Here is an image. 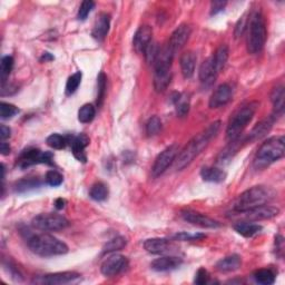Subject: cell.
Masks as SVG:
<instances>
[{
    "mask_svg": "<svg viewBox=\"0 0 285 285\" xmlns=\"http://www.w3.org/2000/svg\"><path fill=\"white\" fill-rule=\"evenodd\" d=\"M46 142H47V145L49 147L54 149H63L65 148L66 145L68 144L67 138L59 134H51Z\"/></svg>",
    "mask_w": 285,
    "mask_h": 285,
    "instance_id": "cell-39",
    "label": "cell"
},
{
    "mask_svg": "<svg viewBox=\"0 0 285 285\" xmlns=\"http://www.w3.org/2000/svg\"><path fill=\"white\" fill-rule=\"evenodd\" d=\"M65 205H66V201L64 198H57L55 201V207L57 210H63L65 207Z\"/></svg>",
    "mask_w": 285,
    "mask_h": 285,
    "instance_id": "cell-50",
    "label": "cell"
},
{
    "mask_svg": "<svg viewBox=\"0 0 285 285\" xmlns=\"http://www.w3.org/2000/svg\"><path fill=\"white\" fill-rule=\"evenodd\" d=\"M208 280H210V274H208V272L201 268V269H198V271L196 272V274H195V280L194 282L198 285H204V284H206L208 283Z\"/></svg>",
    "mask_w": 285,
    "mask_h": 285,
    "instance_id": "cell-46",
    "label": "cell"
},
{
    "mask_svg": "<svg viewBox=\"0 0 285 285\" xmlns=\"http://www.w3.org/2000/svg\"><path fill=\"white\" fill-rule=\"evenodd\" d=\"M95 8V3L91 2V0H85L82 3L81 7H79L77 18L79 21H85L86 18L88 17V15L91 12V10Z\"/></svg>",
    "mask_w": 285,
    "mask_h": 285,
    "instance_id": "cell-43",
    "label": "cell"
},
{
    "mask_svg": "<svg viewBox=\"0 0 285 285\" xmlns=\"http://www.w3.org/2000/svg\"><path fill=\"white\" fill-rule=\"evenodd\" d=\"M241 265H242L241 256L233 254L218 261L216 264V269L217 271L222 272V273H231V272L237 271L241 268Z\"/></svg>",
    "mask_w": 285,
    "mask_h": 285,
    "instance_id": "cell-23",
    "label": "cell"
},
{
    "mask_svg": "<svg viewBox=\"0 0 285 285\" xmlns=\"http://www.w3.org/2000/svg\"><path fill=\"white\" fill-rule=\"evenodd\" d=\"M160 49L161 48L158 47V45L156 43L151 42L148 45V47L146 48V50H145V52H144V55L146 56V59H147L148 63H154L155 62V59L158 55V51H160Z\"/></svg>",
    "mask_w": 285,
    "mask_h": 285,
    "instance_id": "cell-44",
    "label": "cell"
},
{
    "mask_svg": "<svg viewBox=\"0 0 285 285\" xmlns=\"http://www.w3.org/2000/svg\"><path fill=\"white\" fill-rule=\"evenodd\" d=\"M178 153H180V149H178L177 144H173L165 148L162 153L156 157L153 167H151V175H153V177L156 178L161 176L164 172L173 164Z\"/></svg>",
    "mask_w": 285,
    "mask_h": 285,
    "instance_id": "cell-10",
    "label": "cell"
},
{
    "mask_svg": "<svg viewBox=\"0 0 285 285\" xmlns=\"http://www.w3.org/2000/svg\"><path fill=\"white\" fill-rule=\"evenodd\" d=\"M218 72L216 71L213 57H210L202 63L200 71H198V76H200V81L204 86H211L215 82L216 76Z\"/></svg>",
    "mask_w": 285,
    "mask_h": 285,
    "instance_id": "cell-20",
    "label": "cell"
},
{
    "mask_svg": "<svg viewBox=\"0 0 285 285\" xmlns=\"http://www.w3.org/2000/svg\"><path fill=\"white\" fill-rule=\"evenodd\" d=\"M68 144H70L72 154H74L77 161L86 163L87 162V155L85 153V148L89 145V138L87 135L81 134L78 136H71L67 138Z\"/></svg>",
    "mask_w": 285,
    "mask_h": 285,
    "instance_id": "cell-17",
    "label": "cell"
},
{
    "mask_svg": "<svg viewBox=\"0 0 285 285\" xmlns=\"http://www.w3.org/2000/svg\"><path fill=\"white\" fill-rule=\"evenodd\" d=\"M182 217L183 220L186 221L187 223H191L193 225H196V226L204 227V229H216L221 226V224L217 221L213 220V218H211L202 213H198V212H195V211H191V210L184 211L182 212Z\"/></svg>",
    "mask_w": 285,
    "mask_h": 285,
    "instance_id": "cell-14",
    "label": "cell"
},
{
    "mask_svg": "<svg viewBox=\"0 0 285 285\" xmlns=\"http://www.w3.org/2000/svg\"><path fill=\"white\" fill-rule=\"evenodd\" d=\"M28 248L32 253L44 257L64 255L68 252V246L63 241L46 233L30 236L28 238Z\"/></svg>",
    "mask_w": 285,
    "mask_h": 285,
    "instance_id": "cell-3",
    "label": "cell"
},
{
    "mask_svg": "<svg viewBox=\"0 0 285 285\" xmlns=\"http://www.w3.org/2000/svg\"><path fill=\"white\" fill-rule=\"evenodd\" d=\"M109 27H110V17L109 15L103 12V14L98 16L97 21L94 25V28H92L91 35L96 39V41L102 42L104 41L105 37L107 36Z\"/></svg>",
    "mask_w": 285,
    "mask_h": 285,
    "instance_id": "cell-22",
    "label": "cell"
},
{
    "mask_svg": "<svg viewBox=\"0 0 285 285\" xmlns=\"http://www.w3.org/2000/svg\"><path fill=\"white\" fill-rule=\"evenodd\" d=\"M42 182L39 181L37 177H26L24 180H21L16 183L15 191L18 193H24V192H28L30 189H35L41 186Z\"/></svg>",
    "mask_w": 285,
    "mask_h": 285,
    "instance_id": "cell-32",
    "label": "cell"
},
{
    "mask_svg": "<svg viewBox=\"0 0 285 285\" xmlns=\"http://www.w3.org/2000/svg\"><path fill=\"white\" fill-rule=\"evenodd\" d=\"M220 127L221 122H215L211 124L206 129H204L200 134H197L196 136L192 138L186 146L178 153L176 160V168L178 170L186 168L188 165L195 160V157H197L207 147L211 139L217 135Z\"/></svg>",
    "mask_w": 285,
    "mask_h": 285,
    "instance_id": "cell-1",
    "label": "cell"
},
{
    "mask_svg": "<svg viewBox=\"0 0 285 285\" xmlns=\"http://www.w3.org/2000/svg\"><path fill=\"white\" fill-rule=\"evenodd\" d=\"M285 154V138L284 136L271 137L265 141L258 148L254 157L253 166L255 169H264L270 165L282 158Z\"/></svg>",
    "mask_w": 285,
    "mask_h": 285,
    "instance_id": "cell-2",
    "label": "cell"
},
{
    "mask_svg": "<svg viewBox=\"0 0 285 285\" xmlns=\"http://www.w3.org/2000/svg\"><path fill=\"white\" fill-rule=\"evenodd\" d=\"M128 268L127 257L121 254H112L103 262L101 271L105 276H115L121 274Z\"/></svg>",
    "mask_w": 285,
    "mask_h": 285,
    "instance_id": "cell-12",
    "label": "cell"
},
{
    "mask_svg": "<svg viewBox=\"0 0 285 285\" xmlns=\"http://www.w3.org/2000/svg\"><path fill=\"white\" fill-rule=\"evenodd\" d=\"M0 149H2V154L3 155H8L10 153V146L9 144L3 142L2 143V146H0Z\"/></svg>",
    "mask_w": 285,
    "mask_h": 285,
    "instance_id": "cell-49",
    "label": "cell"
},
{
    "mask_svg": "<svg viewBox=\"0 0 285 285\" xmlns=\"http://www.w3.org/2000/svg\"><path fill=\"white\" fill-rule=\"evenodd\" d=\"M274 117H270L264 119L263 122H261L260 124H257L255 127L252 129V131L250 132V135L248 137V142H255L257 139H260L262 137H264L265 135L268 134L270 131V129L272 128V126H273L274 123Z\"/></svg>",
    "mask_w": 285,
    "mask_h": 285,
    "instance_id": "cell-25",
    "label": "cell"
},
{
    "mask_svg": "<svg viewBox=\"0 0 285 285\" xmlns=\"http://www.w3.org/2000/svg\"><path fill=\"white\" fill-rule=\"evenodd\" d=\"M54 59V57H52L49 52H45L43 58H42V61H45V62H47V61H52Z\"/></svg>",
    "mask_w": 285,
    "mask_h": 285,
    "instance_id": "cell-51",
    "label": "cell"
},
{
    "mask_svg": "<svg viewBox=\"0 0 285 285\" xmlns=\"http://www.w3.org/2000/svg\"><path fill=\"white\" fill-rule=\"evenodd\" d=\"M52 160H54V154L50 153V151H42L36 148H31L25 150L21 155L18 160V165L22 168H27L36 164L52 165L54 164Z\"/></svg>",
    "mask_w": 285,
    "mask_h": 285,
    "instance_id": "cell-9",
    "label": "cell"
},
{
    "mask_svg": "<svg viewBox=\"0 0 285 285\" xmlns=\"http://www.w3.org/2000/svg\"><path fill=\"white\" fill-rule=\"evenodd\" d=\"M19 112V108L15 105L2 102L0 103V116L3 119H9Z\"/></svg>",
    "mask_w": 285,
    "mask_h": 285,
    "instance_id": "cell-40",
    "label": "cell"
},
{
    "mask_svg": "<svg viewBox=\"0 0 285 285\" xmlns=\"http://www.w3.org/2000/svg\"><path fill=\"white\" fill-rule=\"evenodd\" d=\"M227 3L222 2V0H215L211 4V15H216L218 12H221L224 10V8L226 7Z\"/></svg>",
    "mask_w": 285,
    "mask_h": 285,
    "instance_id": "cell-47",
    "label": "cell"
},
{
    "mask_svg": "<svg viewBox=\"0 0 285 285\" xmlns=\"http://www.w3.org/2000/svg\"><path fill=\"white\" fill-rule=\"evenodd\" d=\"M284 98L285 92L283 86H277L272 92L271 101L274 106V115L273 116H281L284 111Z\"/></svg>",
    "mask_w": 285,
    "mask_h": 285,
    "instance_id": "cell-28",
    "label": "cell"
},
{
    "mask_svg": "<svg viewBox=\"0 0 285 285\" xmlns=\"http://www.w3.org/2000/svg\"><path fill=\"white\" fill-rule=\"evenodd\" d=\"M82 78H83V74L81 71L75 72L74 75H71L68 78L67 84H66V95L70 96L74 94V92L78 89L79 85H81V83H82Z\"/></svg>",
    "mask_w": 285,
    "mask_h": 285,
    "instance_id": "cell-37",
    "label": "cell"
},
{
    "mask_svg": "<svg viewBox=\"0 0 285 285\" xmlns=\"http://www.w3.org/2000/svg\"><path fill=\"white\" fill-rule=\"evenodd\" d=\"M126 244H127V242H126L125 237L123 236L114 237L104 245L103 253L108 254V253H114V252H117V251H121L126 246Z\"/></svg>",
    "mask_w": 285,
    "mask_h": 285,
    "instance_id": "cell-33",
    "label": "cell"
},
{
    "mask_svg": "<svg viewBox=\"0 0 285 285\" xmlns=\"http://www.w3.org/2000/svg\"><path fill=\"white\" fill-rule=\"evenodd\" d=\"M248 27V50L252 55L258 54L263 50L268 37L267 24L261 11H255L251 15Z\"/></svg>",
    "mask_w": 285,
    "mask_h": 285,
    "instance_id": "cell-6",
    "label": "cell"
},
{
    "mask_svg": "<svg viewBox=\"0 0 285 285\" xmlns=\"http://www.w3.org/2000/svg\"><path fill=\"white\" fill-rule=\"evenodd\" d=\"M174 248L173 242L167 238H149L144 242V249L150 254H165Z\"/></svg>",
    "mask_w": 285,
    "mask_h": 285,
    "instance_id": "cell-19",
    "label": "cell"
},
{
    "mask_svg": "<svg viewBox=\"0 0 285 285\" xmlns=\"http://www.w3.org/2000/svg\"><path fill=\"white\" fill-rule=\"evenodd\" d=\"M96 115V109L94 105L91 104H85L82 106L81 109L78 110V121L83 124L90 123L92 119L95 118Z\"/></svg>",
    "mask_w": 285,
    "mask_h": 285,
    "instance_id": "cell-34",
    "label": "cell"
},
{
    "mask_svg": "<svg viewBox=\"0 0 285 285\" xmlns=\"http://www.w3.org/2000/svg\"><path fill=\"white\" fill-rule=\"evenodd\" d=\"M204 234H188L186 232H182L174 236L175 241H198L201 238H204Z\"/></svg>",
    "mask_w": 285,
    "mask_h": 285,
    "instance_id": "cell-45",
    "label": "cell"
},
{
    "mask_svg": "<svg viewBox=\"0 0 285 285\" xmlns=\"http://www.w3.org/2000/svg\"><path fill=\"white\" fill-rule=\"evenodd\" d=\"M81 274L77 272H58L54 274H47L35 278L34 283L36 284H49V285H62L69 284L78 281L81 278Z\"/></svg>",
    "mask_w": 285,
    "mask_h": 285,
    "instance_id": "cell-13",
    "label": "cell"
},
{
    "mask_svg": "<svg viewBox=\"0 0 285 285\" xmlns=\"http://www.w3.org/2000/svg\"><path fill=\"white\" fill-rule=\"evenodd\" d=\"M280 210L274 206H270V205H262L255 208H252L245 212H241V213H236L238 216H241L243 220L246 222H256L261 220H270L278 215Z\"/></svg>",
    "mask_w": 285,
    "mask_h": 285,
    "instance_id": "cell-11",
    "label": "cell"
},
{
    "mask_svg": "<svg viewBox=\"0 0 285 285\" xmlns=\"http://www.w3.org/2000/svg\"><path fill=\"white\" fill-rule=\"evenodd\" d=\"M151 36H153V29L150 26H141L135 32L134 39H132V46L137 54H144L145 50L151 43Z\"/></svg>",
    "mask_w": 285,
    "mask_h": 285,
    "instance_id": "cell-15",
    "label": "cell"
},
{
    "mask_svg": "<svg viewBox=\"0 0 285 285\" xmlns=\"http://www.w3.org/2000/svg\"><path fill=\"white\" fill-rule=\"evenodd\" d=\"M258 106H260V104L257 102L248 103L243 105L242 107L238 108L234 114L232 115L226 128L227 139H230L231 142L238 139L245 127H246L249 123L252 121V118L254 117Z\"/></svg>",
    "mask_w": 285,
    "mask_h": 285,
    "instance_id": "cell-7",
    "label": "cell"
},
{
    "mask_svg": "<svg viewBox=\"0 0 285 285\" xmlns=\"http://www.w3.org/2000/svg\"><path fill=\"white\" fill-rule=\"evenodd\" d=\"M108 193H109V192H108L107 185L102 183V182H98V183L94 184L91 186V188L89 191V196L94 201L103 202L108 197Z\"/></svg>",
    "mask_w": 285,
    "mask_h": 285,
    "instance_id": "cell-30",
    "label": "cell"
},
{
    "mask_svg": "<svg viewBox=\"0 0 285 285\" xmlns=\"http://www.w3.org/2000/svg\"><path fill=\"white\" fill-rule=\"evenodd\" d=\"M45 181L48 185H50V186L56 187V186H59V185L64 182V177L61 173H59V172L51 169V170H48L47 174H46Z\"/></svg>",
    "mask_w": 285,
    "mask_h": 285,
    "instance_id": "cell-41",
    "label": "cell"
},
{
    "mask_svg": "<svg viewBox=\"0 0 285 285\" xmlns=\"http://www.w3.org/2000/svg\"><path fill=\"white\" fill-rule=\"evenodd\" d=\"M234 230L244 237H252L260 233L262 226L253 222H238L234 225Z\"/></svg>",
    "mask_w": 285,
    "mask_h": 285,
    "instance_id": "cell-26",
    "label": "cell"
},
{
    "mask_svg": "<svg viewBox=\"0 0 285 285\" xmlns=\"http://www.w3.org/2000/svg\"><path fill=\"white\" fill-rule=\"evenodd\" d=\"M227 59H229V47L226 45H222L218 47L215 55L213 56V61L217 72H220L225 67Z\"/></svg>",
    "mask_w": 285,
    "mask_h": 285,
    "instance_id": "cell-31",
    "label": "cell"
},
{
    "mask_svg": "<svg viewBox=\"0 0 285 285\" xmlns=\"http://www.w3.org/2000/svg\"><path fill=\"white\" fill-rule=\"evenodd\" d=\"M174 52L168 47V45L164 46L158 51V55L154 64V88L157 92H163L166 90L172 81V62L174 58Z\"/></svg>",
    "mask_w": 285,
    "mask_h": 285,
    "instance_id": "cell-4",
    "label": "cell"
},
{
    "mask_svg": "<svg viewBox=\"0 0 285 285\" xmlns=\"http://www.w3.org/2000/svg\"><path fill=\"white\" fill-rule=\"evenodd\" d=\"M106 85H107V77L102 71L97 77V99L96 103L98 107H102L106 96Z\"/></svg>",
    "mask_w": 285,
    "mask_h": 285,
    "instance_id": "cell-35",
    "label": "cell"
},
{
    "mask_svg": "<svg viewBox=\"0 0 285 285\" xmlns=\"http://www.w3.org/2000/svg\"><path fill=\"white\" fill-rule=\"evenodd\" d=\"M254 278L257 283L263 285H271L275 282V275L273 272L268 269L257 270L254 273Z\"/></svg>",
    "mask_w": 285,
    "mask_h": 285,
    "instance_id": "cell-36",
    "label": "cell"
},
{
    "mask_svg": "<svg viewBox=\"0 0 285 285\" xmlns=\"http://www.w3.org/2000/svg\"><path fill=\"white\" fill-rule=\"evenodd\" d=\"M273 191L265 186H254L237 197L234 203L233 211L234 213H241V212L255 208L262 205L268 204L273 198Z\"/></svg>",
    "mask_w": 285,
    "mask_h": 285,
    "instance_id": "cell-5",
    "label": "cell"
},
{
    "mask_svg": "<svg viewBox=\"0 0 285 285\" xmlns=\"http://www.w3.org/2000/svg\"><path fill=\"white\" fill-rule=\"evenodd\" d=\"M233 96V88L230 84H222L214 90L210 99V107L218 108L226 105Z\"/></svg>",
    "mask_w": 285,
    "mask_h": 285,
    "instance_id": "cell-16",
    "label": "cell"
},
{
    "mask_svg": "<svg viewBox=\"0 0 285 285\" xmlns=\"http://www.w3.org/2000/svg\"><path fill=\"white\" fill-rule=\"evenodd\" d=\"M0 130H2V134H0V137H2L3 139V142L5 141V139H7L10 137V128L7 127V126H5V125H2V127H0Z\"/></svg>",
    "mask_w": 285,
    "mask_h": 285,
    "instance_id": "cell-48",
    "label": "cell"
},
{
    "mask_svg": "<svg viewBox=\"0 0 285 285\" xmlns=\"http://www.w3.org/2000/svg\"><path fill=\"white\" fill-rule=\"evenodd\" d=\"M201 176L205 182L221 183L226 178V173L221 168L216 167H203L201 170Z\"/></svg>",
    "mask_w": 285,
    "mask_h": 285,
    "instance_id": "cell-27",
    "label": "cell"
},
{
    "mask_svg": "<svg viewBox=\"0 0 285 285\" xmlns=\"http://www.w3.org/2000/svg\"><path fill=\"white\" fill-rule=\"evenodd\" d=\"M14 67V58L11 56H5L2 59V65H0V71H2V85H5L7 77L10 75V72Z\"/></svg>",
    "mask_w": 285,
    "mask_h": 285,
    "instance_id": "cell-38",
    "label": "cell"
},
{
    "mask_svg": "<svg viewBox=\"0 0 285 285\" xmlns=\"http://www.w3.org/2000/svg\"><path fill=\"white\" fill-rule=\"evenodd\" d=\"M182 263L183 260L178 256H163L151 262L150 268L157 272H166L180 268Z\"/></svg>",
    "mask_w": 285,
    "mask_h": 285,
    "instance_id": "cell-21",
    "label": "cell"
},
{
    "mask_svg": "<svg viewBox=\"0 0 285 285\" xmlns=\"http://www.w3.org/2000/svg\"><path fill=\"white\" fill-rule=\"evenodd\" d=\"M196 65V55L193 51L184 52L181 57V69L182 74L185 79H189L193 77Z\"/></svg>",
    "mask_w": 285,
    "mask_h": 285,
    "instance_id": "cell-24",
    "label": "cell"
},
{
    "mask_svg": "<svg viewBox=\"0 0 285 285\" xmlns=\"http://www.w3.org/2000/svg\"><path fill=\"white\" fill-rule=\"evenodd\" d=\"M162 128V122L157 116H153L148 119L146 124V132L148 136H154L160 132Z\"/></svg>",
    "mask_w": 285,
    "mask_h": 285,
    "instance_id": "cell-42",
    "label": "cell"
},
{
    "mask_svg": "<svg viewBox=\"0 0 285 285\" xmlns=\"http://www.w3.org/2000/svg\"><path fill=\"white\" fill-rule=\"evenodd\" d=\"M31 225L36 230L43 232H56L68 227L69 221L57 213H45L34 217Z\"/></svg>",
    "mask_w": 285,
    "mask_h": 285,
    "instance_id": "cell-8",
    "label": "cell"
},
{
    "mask_svg": "<svg viewBox=\"0 0 285 285\" xmlns=\"http://www.w3.org/2000/svg\"><path fill=\"white\" fill-rule=\"evenodd\" d=\"M173 103L176 107V112L180 117H185L189 110V98L186 94H174Z\"/></svg>",
    "mask_w": 285,
    "mask_h": 285,
    "instance_id": "cell-29",
    "label": "cell"
},
{
    "mask_svg": "<svg viewBox=\"0 0 285 285\" xmlns=\"http://www.w3.org/2000/svg\"><path fill=\"white\" fill-rule=\"evenodd\" d=\"M191 36V27L188 25H181L180 27L172 34L169 42H168V47L172 49V51L175 52L180 50L184 47V45L186 44L188 38Z\"/></svg>",
    "mask_w": 285,
    "mask_h": 285,
    "instance_id": "cell-18",
    "label": "cell"
}]
</instances>
